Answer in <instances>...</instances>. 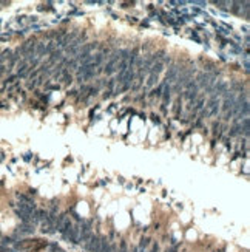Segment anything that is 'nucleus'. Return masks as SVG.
I'll return each instance as SVG.
<instances>
[{
  "instance_id": "6",
  "label": "nucleus",
  "mask_w": 250,
  "mask_h": 252,
  "mask_svg": "<svg viewBox=\"0 0 250 252\" xmlns=\"http://www.w3.org/2000/svg\"><path fill=\"white\" fill-rule=\"evenodd\" d=\"M151 119H153V122H156V124L161 122V121H159V116H156V114H151Z\"/></svg>"
},
{
  "instance_id": "3",
  "label": "nucleus",
  "mask_w": 250,
  "mask_h": 252,
  "mask_svg": "<svg viewBox=\"0 0 250 252\" xmlns=\"http://www.w3.org/2000/svg\"><path fill=\"white\" fill-rule=\"evenodd\" d=\"M156 81H158V74H151V73H148V81H147V88H151L155 84H156Z\"/></svg>"
},
{
  "instance_id": "2",
  "label": "nucleus",
  "mask_w": 250,
  "mask_h": 252,
  "mask_svg": "<svg viewBox=\"0 0 250 252\" xmlns=\"http://www.w3.org/2000/svg\"><path fill=\"white\" fill-rule=\"evenodd\" d=\"M60 81H63V84H67V85L73 82V76H71V74L68 73V70H67V68H65V71H63V74H62Z\"/></svg>"
},
{
  "instance_id": "4",
  "label": "nucleus",
  "mask_w": 250,
  "mask_h": 252,
  "mask_svg": "<svg viewBox=\"0 0 250 252\" xmlns=\"http://www.w3.org/2000/svg\"><path fill=\"white\" fill-rule=\"evenodd\" d=\"M179 110H181V101L178 99V101L175 102V108H173V111H175V116H179Z\"/></svg>"
},
{
  "instance_id": "7",
  "label": "nucleus",
  "mask_w": 250,
  "mask_h": 252,
  "mask_svg": "<svg viewBox=\"0 0 250 252\" xmlns=\"http://www.w3.org/2000/svg\"><path fill=\"white\" fill-rule=\"evenodd\" d=\"M23 159H25V161H30V159H31V153H25Z\"/></svg>"
},
{
  "instance_id": "5",
  "label": "nucleus",
  "mask_w": 250,
  "mask_h": 252,
  "mask_svg": "<svg viewBox=\"0 0 250 252\" xmlns=\"http://www.w3.org/2000/svg\"><path fill=\"white\" fill-rule=\"evenodd\" d=\"M218 33H219L221 36H227V34H228V31L224 30V28H218Z\"/></svg>"
},
{
  "instance_id": "1",
  "label": "nucleus",
  "mask_w": 250,
  "mask_h": 252,
  "mask_svg": "<svg viewBox=\"0 0 250 252\" xmlns=\"http://www.w3.org/2000/svg\"><path fill=\"white\" fill-rule=\"evenodd\" d=\"M181 68H179V65H171L170 68H168V71H167V74H165V79H167V84L168 82H176V79L179 77V74H181Z\"/></svg>"
}]
</instances>
